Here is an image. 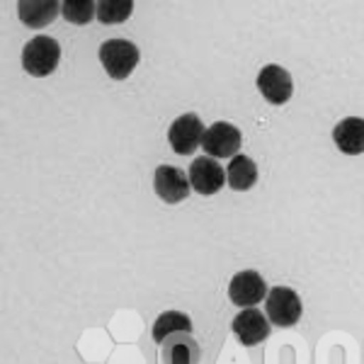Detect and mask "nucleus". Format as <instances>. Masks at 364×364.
I'll list each match as a JSON object with an SVG mask.
<instances>
[{"label": "nucleus", "instance_id": "7ed1b4c3", "mask_svg": "<svg viewBox=\"0 0 364 364\" xmlns=\"http://www.w3.org/2000/svg\"><path fill=\"white\" fill-rule=\"evenodd\" d=\"M301 299L289 287H272L267 294V318L279 328L296 326L301 318Z\"/></svg>", "mask_w": 364, "mask_h": 364}, {"label": "nucleus", "instance_id": "6e6552de", "mask_svg": "<svg viewBox=\"0 0 364 364\" xmlns=\"http://www.w3.org/2000/svg\"><path fill=\"white\" fill-rule=\"evenodd\" d=\"M257 90L262 92V97L269 105H284L294 92V83H291V75L284 68L272 63V66H265L257 73Z\"/></svg>", "mask_w": 364, "mask_h": 364}, {"label": "nucleus", "instance_id": "20e7f679", "mask_svg": "<svg viewBox=\"0 0 364 364\" xmlns=\"http://www.w3.org/2000/svg\"><path fill=\"white\" fill-rule=\"evenodd\" d=\"M204 124L197 114L187 112L178 117V119L170 124V132H168V141L173 146L175 154L180 156H190L197 151V146H202V136H204Z\"/></svg>", "mask_w": 364, "mask_h": 364}, {"label": "nucleus", "instance_id": "f8f14e48", "mask_svg": "<svg viewBox=\"0 0 364 364\" xmlns=\"http://www.w3.org/2000/svg\"><path fill=\"white\" fill-rule=\"evenodd\" d=\"M163 362L166 364H197L199 345L190 333H175L163 345Z\"/></svg>", "mask_w": 364, "mask_h": 364}, {"label": "nucleus", "instance_id": "423d86ee", "mask_svg": "<svg viewBox=\"0 0 364 364\" xmlns=\"http://www.w3.org/2000/svg\"><path fill=\"white\" fill-rule=\"evenodd\" d=\"M190 185H192V190L204 197L216 195V192L226 185V173L214 158L199 156L190 166Z\"/></svg>", "mask_w": 364, "mask_h": 364}, {"label": "nucleus", "instance_id": "ddd939ff", "mask_svg": "<svg viewBox=\"0 0 364 364\" xmlns=\"http://www.w3.org/2000/svg\"><path fill=\"white\" fill-rule=\"evenodd\" d=\"M58 10H61V5L54 3V0H22L20 5H17V13H20V20L22 25L37 29V27H44L49 25V22H54V17L58 15Z\"/></svg>", "mask_w": 364, "mask_h": 364}, {"label": "nucleus", "instance_id": "39448f33", "mask_svg": "<svg viewBox=\"0 0 364 364\" xmlns=\"http://www.w3.org/2000/svg\"><path fill=\"white\" fill-rule=\"evenodd\" d=\"M202 149L209 158H228L238 156L240 151V132L228 122H216L202 136Z\"/></svg>", "mask_w": 364, "mask_h": 364}, {"label": "nucleus", "instance_id": "2eb2a0df", "mask_svg": "<svg viewBox=\"0 0 364 364\" xmlns=\"http://www.w3.org/2000/svg\"><path fill=\"white\" fill-rule=\"evenodd\" d=\"M175 333H192V318L187 314L180 311H166V314L158 316V321L154 323V340L156 343H166L170 336Z\"/></svg>", "mask_w": 364, "mask_h": 364}, {"label": "nucleus", "instance_id": "9d476101", "mask_svg": "<svg viewBox=\"0 0 364 364\" xmlns=\"http://www.w3.org/2000/svg\"><path fill=\"white\" fill-rule=\"evenodd\" d=\"M233 336L240 340V345H260L262 340L269 338V323L265 318V314L257 309H243L240 314L233 318Z\"/></svg>", "mask_w": 364, "mask_h": 364}, {"label": "nucleus", "instance_id": "4468645a", "mask_svg": "<svg viewBox=\"0 0 364 364\" xmlns=\"http://www.w3.org/2000/svg\"><path fill=\"white\" fill-rule=\"evenodd\" d=\"M228 187L236 192H245L250 190L252 185L257 182V166L250 161L248 156H233V161L228 163Z\"/></svg>", "mask_w": 364, "mask_h": 364}, {"label": "nucleus", "instance_id": "0eeeda50", "mask_svg": "<svg viewBox=\"0 0 364 364\" xmlns=\"http://www.w3.org/2000/svg\"><path fill=\"white\" fill-rule=\"evenodd\" d=\"M228 296L236 306L250 309L255 304H260L267 296V284L255 269H243L228 284Z\"/></svg>", "mask_w": 364, "mask_h": 364}, {"label": "nucleus", "instance_id": "f257e3e1", "mask_svg": "<svg viewBox=\"0 0 364 364\" xmlns=\"http://www.w3.org/2000/svg\"><path fill=\"white\" fill-rule=\"evenodd\" d=\"M58 61H61V46L51 37H34L22 49V68L37 78L54 73Z\"/></svg>", "mask_w": 364, "mask_h": 364}, {"label": "nucleus", "instance_id": "dca6fc26", "mask_svg": "<svg viewBox=\"0 0 364 364\" xmlns=\"http://www.w3.org/2000/svg\"><path fill=\"white\" fill-rule=\"evenodd\" d=\"M134 10V3L132 0H102L97 3V20L102 25H119L124 22Z\"/></svg>", "mask_w": 364, "mask_h": 364}, {"label": "nucleus", "instance_id": "1a4fd4ad", "mask_svg": "<svg viewBox=\"0 0 364 364\" xmlns=\"http://www.w3.org/2000/svg\"><path fill=\"white\" fill-rule=\"evenodd\" d=\"M154 187L156 195L168 204H178L182 199L190 197V180L175 166H161L154 173Z\"/></svg>", "mask_w": 364, "mask_h": 364}, {"label": "nucleus", "instance_id": "f03ea898", "mask_svg": "<svg viewBox=\"0 0 364 364\" xmlns=\"http://www.w3.org/2000/svg\"><path fill=\"white\" fill-rule=\"evenodd\" d=\"M100 63L107 70L109 78L114 80H124L129 78L134 68L139 63V49L127 39H109L100 46Z\"/></svg>", "mask_w": 364, "mask_h": 364}, {"label": "nucleus", "instance_id": "9b49d317", "mask_svg": "<svg viewBox=\"0 0 364 364\" xmlns=\"http://www.w3.org/2000/svg\"><path fill=\"white\" fill-rule=\"evenodd\" d=\"M333 141L343 154L357 156L364 154V119L360 117H348L333 129Z\"/></svg>", "mask_w": 364, "mask_h": 364}, {"label": "nucleus", "instance_id": "f3484780", "mask_svg": "<svg viewBox=\"0 0 364 364\" xmlns=\"http://www.w3.org/2000/svg\"><path fill=\"white\" fill-rule=\"evenodd\" d=\"M61 13L70 25H87L97 15V3H92V0H66V3H61Z\"/></svg>", "mask_w": 364, "mask_h": 364}]
</instances>
